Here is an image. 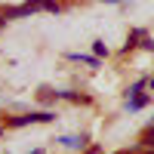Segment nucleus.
Here are the masks:
<instances>
[{
	"mask_svg": "<svg viewBox=\"0 0 154 154\" xmlns=\"http://www.w3.org/2000/svg\"><path fill=\"white\" fill-rule=\"evenodd\" d=\"M49 120H53V114H25V117H12L9 123L12 126H25V123H49Z\"/></svg>",
	"mask_w": 154,
	"mask_h": 154,
	"instance_id": "obj_1",
	"label": "nucleus"
},
{
	"mask_svg": "<svg viewBox=\"0 0 154 154\" xmlns=\"http://www.w3.org/2000/svg\"><path fill=\"white\" fill-rule=\"evenodd\" d=\"M145 102H148V96H133V99H126V108H130V111H136V108H142Z\"/></svg>",
	"mask_w": 154,
	"mask_h": 154,
	"instance_id": "obj_2",
	"label": "nucleus"
},
{
	"mask_svg": "<svg viewBox=\"0 0 154 154\" xmlns=\"http://www.w3.org/2000/svg\"><path fill=\"white\" fill-rule=\"evenodd\" d=\"M62 145H65V148H83V139H74V136H65V139H62Z\"/></svg>",
	"mask_w": 154,
	"mask_h": 154,
	"instance_id": "obj_3",
	"label": "nucleus"
},
{
	"mask_svg": "<svg viewBox=\"0 0 154 154\" xmlns=\"http://www.w3.org/2000/svg\"><path fill=\"white\" fill-rule=\"evenodd\" d=\"M40 3V9H46V12H59V3L56 0H37Z\"/></svg>",
	"mask_w": 154,
	"mask_h": 154,
	"instance_id": "obj_4",
	"label": "nucleus"
},
{
	"mask_svg": "<svg viewBox=\"0 0 154 154\" xmlns=\"http://www.w3.org/2000/svg\"><path fill=\"white\" fill-rule=\"evenodd\" d=\"M93 53H96V56H108V49H105V43L99 40V43H93Z\"/></svg>",
	"mask_w": 154,
	"mask_h": 154,
	"instance_id": "obj_5",
	"label": "nucleus"
},
{
	"mask_svg": "<svg viewBox=\"0 0 154 154\" xmlns=\"http://www.w3.org/2000/svg\"><path fill=\"white\" fill-rule=\"evenodd\" d=\"M142 142H145V145H148V148H154V130H148V133H145V136H142Z\"/></svg>",
	"mask_w": 154,
	"mask_h": 154,
	"instance_id": "obj_6",
	"label": "nucleus"
},
{
	"mask_svg": "<svg viewBox=\"0 0 154 154\" xmlns=\"http://www.w3.org/2000/svg\"><path fill=\"white\" fill-rule=\"evenodd\" d=\"M3 22H6V16H3V12H0V28H3Z\"/></svg>",
	"mask_w": 154,
	"mask_h": 154,
	"instance_id": "obj_7",
	"label": "nucleus"
},
{
	"mask_svg": "<svg viewBox=\"0 0 154 154\" xmlns=\"http://www.w3.org/2000/svg\"><path fill=\"white\" fill-rule=\"evenodd\" d=\"M117 154H130V151H117Z\"/></svg>",
	"mask_w": 154,
	"mask_h": 154,
	"instance_id": "obj_8",
	"label": "nucleus"
},
{
	"mask_svg": "<svg viewBox=\"0 0 154 154\" xmlns=\"http://www.w3.org/2000/svg\"><path fill=\"white\" fill-rule=\"evenodd\" d=\"M108 3H117V0H108Z\"/></svg>",
	"mask_w": 154,
	"mask_h": 154,
	"instance_id": "obj_9",
	"label": "nucleus"
},
{
	"mask_svg": "<svg viewBox=\"0 0 154 154\" xmlns=\"http://www.w3.org/2000/svg\"><path fill=\"white\" fill-rule=\"evenodd\" d=\"M148 154H154V151H148Z\"/></svg>",
	"mask_w": 154,
	"mask_h": 154,
	"instance_id": "obj_10",
	"label": "nucleus"
}]
</instances>
